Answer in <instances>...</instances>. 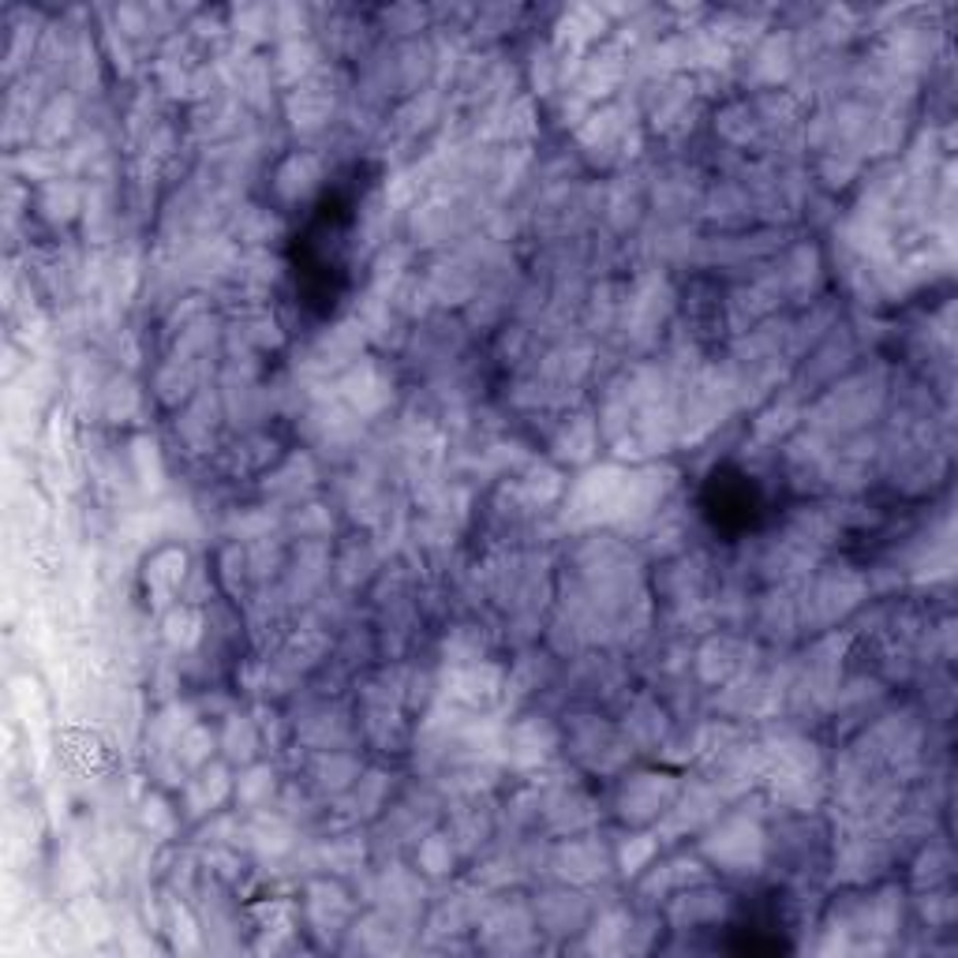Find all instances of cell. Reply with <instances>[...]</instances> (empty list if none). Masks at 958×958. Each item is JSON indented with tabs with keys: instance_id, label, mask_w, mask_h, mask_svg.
Returning <instances> with one entry per match:
<instances>
[{
	"instance_id": "cell-1",
	"label": "cell",
	"mask_w": 958,
	"mask_h": 958,
	"mask_svg": "<svg viewBox=\"0 0 958 958\" xmlns=\"http://www.w3.org/2000/svg\"><path fill=\"white\" fill-rule=\"evenodd\" d=\"M704 853L726 872H756L764 865V831L749 817H726L711 831Z\"/></svg>"
},
{
	"instance_id": "cell-2",
	"label": "cell",
	"mask_w": 958,
	"mask_h": 958,
	"mask_svg": "<svg viewBox=\"0 0 958 958\" xmlns=\"http://www.w3.org/2000/svg\"><path fill=\"white\" fill-rule=\"evenodd\" d=\"M675 798H678V783L670 779V775H656V772L629 775L618 790V817L629 824H652L675 805Z\"/></svg>"
},
{
	"instance_id": "cell-3",
	"label": "cell",
	"mask_w": 958,
	"mask_h": 958,
	"mask_svg": "<svg viewBox=\"0 0 958 958\" xmlns=\"http://www.w3.org/2000/svg\"><path fill=\"white\" fill-rule=\"evenodd\" d=\"M861 592H865V588H861L858 573H850L847 566L828 569V573H820L817 581H812V592L805 595V614L812 611V622L828 625L835 618H842L850 606H858Z\"/></svg>"
},
{
	"instance_id": "cell-4",
	"label": "cell",
	"mask_w": 958,
	"mask_h": 958,
	"mask_svg": "<svg viewBox=\"0 0 958 958\" xmlns=\"http://www.w3.org/2000/svg\"><path fill=\"white\" fill-rule=\"evenodd\" d=\"M625 749H629V742L614 734L606 723H600V719H592L588 726H573V753L588 767H595V772H614L622 764Z\"/></svg>"
},
{
	"instance_id": "cell-5",
	"label": "cell",
	"mask_w": 958,
	"mask_h": 958,
	"mask_svg": "<svg viewBox=\"0 0 958 958\" xmlns=\"http://www.w3.org/2000/svg\"><path fill=\"white\" fill-rule=\"evenodd\" d=\"M498 686H502V670L498 667H487V663H458L453 675L445 678V692H450L458 704H487V700L498 697Z\"/></svg>"
},
{
	"instance_id": "cell-6",
	"label": "cell",
	"mask_w": 958,
	"mask_h": 958,
	"mask_svg": "<svg viewBox=\"0 0 958 958\" xmlns=\"http://www.w3.org/2000/svg\"><path fill=\"white\" fill-rule=\"evenodd\" d=\"M715 812H719V794L708 790V786L700 783V786H692L686 798L675 801L667 809V820H663V835H667V839H675V835L700 831L704 824L715 820Z\"/></svg>"
},
{
	"instance_id": "cell-7",
	"label": "cell",
	"mask_w": 958,
	"mask_h": 958,
	"mask_svg": "<svg viewBox=\"0 0 958 958\" xmlns=\"http://www.w3.org/2000/svg\"><path fill=\"white\" fill-rule=\"evenodd\" d=\"M555 749H558V734L539 715H528L525 723H517L514 734H509V761L517 767L543 764L555 756Z\"/></svg>"
},
{
	"instance_id": "cell-8",
	"label": "cell",
	"mask_w": 958,
	"mask_h": 958,
	"mask_svg": "<svg viewBox=\"0 0 958 958\" xmlns=\"http://www.w3.org/2000/svg\"><path fill=\"white\" fill-rule=\"evenodd\" d=\"M555 869L562 880H573V884H588V880L603 876L606 872V853L600 850V842H584V839H569L562 850L555 853Z\"/></svg>"
},
{
	"instance_id": "cell-9",
	"label": "cell",
	"mask_w": 958,
	"mask_h": 958,
	"mask_svg": "<svg viewBox=\"0 0 958 958\" xmlns=\"http://www.w3.org/2000/svg\"><path fill=\"white\" fill-rule=\"evenodd\" d=\"M726 909V895H711V891H681L670 906V917L678 925H697V922H719Z\"/></svg>"
},
{
	"instance_id": "cell-10",
	"label": "cell",
	"mask_w": 958,
	"mask_h": 958,
	"mask_svg": "<svg viewBox=\"0 0 958 958\" xmlns=\"http://www.w3.org/2000/svg\"><path fill=\"white\" fill-rule=\"evenodd\" d=\"M738 656H745L742 648H738L734 641H711L704 652H700V678L704 681H726V678H734V675H742L745 670V659H738Z\"/></svg>"
},
{
	"instance_id": "cell-11",
	"label": "cell",
	"mask_w": 958,
	"mask_h": 958,
	"mask_svg": "<svg viewBox=\"0 0 958 958\" xmlns=\"http://www.w3.org/2000/svg\"><path fill=\"white\" fill-rule=\"evenodd\" d=\"M625 742L633 745H659L663 742V715L652 700H641L633 715H625Z\"/></svg>"
},
{
	"instance_id": "cell-12",
	"label": "cell",
	"mask_w": 958,
	"mask_h": 958,
	"mask_svg": "<svg viewBox=\"0 0 958 958\" xmlns=\"http://www.w3.org/2000/svg\"><path fill=\"white\" fill-rule=\"evenodd\" d=\"M225 794H229V775L222 767H214V772H203L187 786V805H192V812H206L214 805H222Z\"/></svg>"
},
{
	"instance_id": "cell-13",
	"label": "cell",
	"mask_w": 958,
	"mask_h": 958,
	"mask_svg": "<svg viewBox=\"0 0 958 958\" xmlns=\"http://www.w3.org/2000/svg\"><path fill=\"white\" fill-rule=\"evenodd\" d=\"M214 753V734L206 726H198V723H192L187 730H180V738H176V756L180 761H184L187 767H198L206 761V756Z\"/></svg>"
},
{
	"instance_id": "cell-14",
	"label": "cell",
	"mask_w": 958,
	"mask_h": 958,
	"mask_svg": "<svg viewBox=\"0 0 958 958\" xmlns=\"http://www.w3.org/2000/svg\"><path fill=\"white\" fill-rule=\"evenodd\" d=\"M222 745L229 749V756H240V761H248V756L255 753V745H259V738H255V726L248 723V719L233 715L229 726H225Z\"/></svg>"
},
{
	"instance_id": "cell-15",
	"label": "cell",
	"mask_w": 958,
	"mask_h": 958,
	"mask_svg": "<svg viewBox=\"0 0 958 958\" xmlns=\"http://www.w3.org/2000/svg\"><path fill=\"white\" fill-rule=\"evenodd\" d=\"M236 794H240L244 805L270 801V794H273V772H270V767H251V772L240 779V786H236Z\"/></svg>"
},
{
	"instance_id": "cell-16",
	"label": "cell",
	"mask_w": 958,
	"mask_h": 958,
	"mask_svg": "<svg viewBox=\"0 0 958 958\" xmlns=\"http://www.w3.org/2000/svg\"><path fill=\"white\" fill-rule=\"evenodd\" d=\"M656 850H659V839H652V835H633L622 847V872H641Z\"/></svg>"
},
{
	"instance_id": "cell-17",
	"label": "cell",
	"mask_w": 958,
	"mask_h": 958,
	"mask_svg": "<svg viewBox=\"0 0 958 958\" xmlns=\"http://www.w3.org/2000/svg\"><path fill=\"white\" fill-rule=\"evenodd\" d=\"M562 445H573L566 458L573 461H584L595 445V431H592V420H569L566 423V434H562Z\"/></svg>"
},
{
	"instance_id": "cell-18",
	"label": "cell",
	"mask_w": 958,
	"mask_h": 958,
	"mask_svg": "<svg viewBox=\"0 0 958 958\" xmlns=\"http://www.w3.org/2000/svg\"><path fill=\"white\" fill-rule=\"evenodd\" d=\"M450 861H453V850H450V839H442V835H431L420 847V865L427 872H445Z\"/></svg>"
}]
</instances>
